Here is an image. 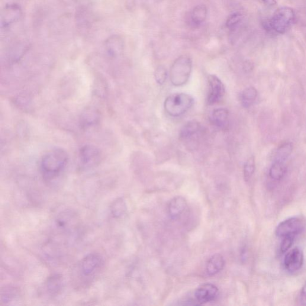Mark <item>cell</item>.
Masks as SVG:
<instances>
[{"label":"cell","mask_w":306,"mask_h":306,"mask_svg":"<svg viewBox=\"0 0 306 306\" xmlns=\"http://www.w3.org/2000/svg\"><path fill=\"white\" fill-rule=\"evenodd\" d=\"M69 162V155L62 149H54L42 158L40 169L42 176L46 181L56 179L63 173Z\"/></svg>","instance_id":"cell-1"},{"label":"cell","mask_w":306,"mask_h":306,"mask_svg":"<svg viewBox=\"0 0 306 306\" xmlns=\"http://www.w3.org/2000/svg\"><path fill=\"white\" fill-rule=\"evenodd\" d=\"M194 104V99L185 93H174L166 98L165 109L170 115L178 117L189 110Z\"/></svg>","instance_id":"cell-2"},{"label":"cell","mask_w":306,"mask_h":306,"mask_svg":"<svg viewBox=\"0 0 306 306\" xmlns=\"http://www.w3.org/2000/svg\"><path fill=\"white\" fill-rule=\"evenodd\" d=\"M192 70V60L188 56H181L174 61L170 70V82L174 86L185 85L191 76Z\"/></svg>","instance_id":"cell-3"},{"label":"cell","mask_w":306,"mask_h":306,"mask_svg":"<svg viewBox=\"0 0 306 306\" xmlns=\"http://www.w3.org/2000/svg\"><path fill=\"white\" fill-rule=\"evenodd\" d=\"M295 18L294 11L291 8H280L273 15L270 21V27L276 33L284 34L294 23Z\"/></svg>","instance_id":"cell-4"},{"label":"cell","mask_w":306,"mask_h":306,"mask_svg":"<svg viewBox=\"0 0 306 306\" xmlns=\"http://www.w3.org/2000/svg\"><path fill=\"white\" fill-rule=\"evenodd\" d=\"M104 265V258L100 254H89L83 258L80 263V272L85 278H92L101 271Z\"/></svg>","instance_id":"cell-5"},{"label":"cell","mask_w":306,"mask_h":306,"mask_svg":"<svg viewBox=\"0 0 306 306\" xmlns=\"http://www.w3.org/2000/svg\"><path fill=\"white\" fill-rule=\"evenodd\" d=\"M304 224L300 218L292 217L281 222L276 229V234L279 237H284L290 235H296L303 230Z\"/></svg>","instance_id":"cell-6"},{"label":"cell","mask_w":306,"mask_h":306,"mask_svg":"<svg viewBox=\"0 0 306 306\" xmlns=\"http://www.w3.org/2000/svg\"><path fill=\"white\" fill-rule=\"evenodd\" d=\"M101 152L97 147L86 145L80 150V164L85 168H91L98 165L101 160Z\"/></svg>","instance_id":"cell-7"},{"label":"cell","mask_w":306,"mask_h":306,"mask_svg":"<svg viewBox=\"0 0 306 306\" xmlns=\"http://www.w3.org/2000/svg\"><path fill=\"white\" fill-rule=\"evenodd\" d=\"M209 92L207 98L208 105H213L220 101L225 94L223 82L218 77L210 75L208 77Z\"/></svg>","instance_id":"cell-8"},{"label":"cell","mask_w":306,"mask_h":306,"mask_svg":"<svg viewBox=\"0 0 306 306\" xmlns=\"http://www.w3.org/2000/svg\"><path fill=\"white\" fill-rule=\"evenodd\" d=\"M218 294V289L212 283H205L196 289L195 291V299L199 305L208 303L214 301L217 298Z\"/></svg>","instance_id":"cell-9"},{"label":"cell","mask_w":306,"mask_h":306,"mask_svg":"<svg viewBox=\"0 0 306 306\" xmlns=\"http://www.w3.org/2000/svg\"><path fill=\"white\" fill-rule=\"evenodd\" d=\"M304 255L301 250L298 248L291 250L286 254L284 259V266L288 272H297L303 265Z\"/></svg>","instance_id":"cell-10"},{"label":"cell","mask_w":306,"mask_h":306,"mask_svg":"<svg viewBox=\"0 0 306 306\" xmlns=\"http://www.w3.org/2000/svg\"><path fill=\"white\" fill-rule=\"evenodd\" d=\"M22 12L18 5H11L6 6L3 10L1 15V24L2 27H8L14 24L20 19Z\"/></svg>","instance_id":"cell-11"},{"label":"cell","mask_w":306,"mask_h":306,"mask_svg":"<svg viewBox=\"0 0 306 306\" xmlns=\"http://www.w3.org/2000/svg\"><path fill=\"white\" fill-rule=\"evenodd\" d=\"M72 212H63L57 216L55 221L56 227L58 230L69 231L75 227L76 219Z\"/></svg>","instance_id":"cell-12"},{"label":"cell","mask_w":306,"mask_h":306,"mask_svg":"<svg viewBox=\"0 0 306 306\" xmlns=\"http://www.w3.org/2000/svg\"><path fill=\"white\" fill-rule=\"evenodd\" d=\"M225 263L223 256L220 254H215L208 261L206 272L210 276L217 275L224 269Z\"/></svg>","instance_id":"cell-13"},{"label":"cell","mask_w":306,"mask_h":306,"mask_svg":"<svg viewBox=\"0 0 306 306\" xmlns=\"http://www.w3.org/2000/svg\"><path fill=\"white\" fill-rule=\"evenodd\" d=\"M187 207L186 200L182 196H176L170 201L168 205V213L172 219L178 218Z\"/></svg>","instance_id":"cell-14"},{"label":"cell","mask_w":306,"mask_h":306,"mask_svg":"<svg viewBox=\"0 0 306 306\" xmlns=\"http://www.w3.org/2000/svg\"><path fill=\"white\" fill-rule=\"evenodd\" d=\"M229 118V111L226 108L216 109L210 116L211 123L219 128L226 127Z\"/></svg>","instance_id":"cell-15"},{"label":"cell","mask_w":306,"mask_h":306,"mask_svg":"<svg viewBox=\"0 0 306 306\" xmlns=\"http://www.w3.org/2000/svg\"><path fill=\"white\" fill-rule=\"evenodd\" d=\"M63 276L60 274H52L47 278L46 282L47 292L52 296L57 295L63 289Z\"/></svg>","instance_id":"cell-16"},{"label":"cell","mask_w":306,"mask_h":306,"mask_svg":"<svg viewBox=\"0 0 306 306\" xmlns=\"http://www.w3.org/2000/svg\"><path fill=\"white\" fill-rule=\"evenodd\" d=\"M201 125L196 121H190L183 126L180 130L179 137L182 140L189 139L198 133Z\"/></svg>","instance_id":"cell-17"},{"label":"cell","mask_w":306,"mask_h":306,"mask_svg":"<svg viewBox=\"0 0 306 306\" xmlns=\"http://www.w3.org/2000/svg\"><path fill=\"white\" fill-rule=\"evenodd\" d=\"M286 172V166L284 162L275 160L269 170L270 178L280 181L285 176Z\"/></svg>","instance_id":"cell-18"},{"label":"cell","mask_w":306,"mask_h":306,"mask_svg":"<svg viewBox=\"0 0 306 306\" xmlns=\"http://www.w3.org/2000/svg\"><path fill=\"white\" fill-rule=\"evenodd\" d=\"M257 94V91L254 87L250 86L244 89L240 95V102L243 107L249 108L253 105L256 101Z\"/></svg>","instance_id":"cell-19"},{"label":"cell","mask_w":306,"mask_h":306,"mask_svg":"<svg viewBox=\"0 0 306 306\" xmlns=\"http://www.w3.org/2000/svg\"><path fill=\"white\" fill-rule=\"evenodd\" d=\"M208 10L205 5H201L196 6L193 10L191 14V19L193 24L201 25L207 19Z\"/></svg>","instance_id":"cell-20"},{"label":"cell","mask_w":306,"mask_h":306,"mask_svg":"<svg viewBox=\"0 0 306 306\" xmlns=\"http://www.w3.org/2000/svg\"><path fill=\"white\" fill-rule=\"evenodd\" d=\"M110 211L112 216L115 218H120L126 214L127 211V207L124 200L118 198L112 203L110 207Z\"/></svg>","instance_id":"cell-21"},{"label":"cell","mask_w":306,"mask_h":306,"mask_svg":"<svg viewBox=\"0 0 306 306\" xmlns=\"http://www.w3.org/2000/svg\"><path fill=\"white\" fill-rule=\"evenodd\" d=\"M293 146L291 143H285L279 146L277 149L275 154V160L285 162L292 152Z\"/></svg>","instance_id":"cell-22"},{"label":"cell","mask_w":306,"mask_h":306,"mask_svg":"<svg viewBox=\"0 0 306 306\" xmlns=\"http://www.w3.org/2000/svg\"><path fill=\"white\" fill-rule=\"evenodd\" d=\"M256 170L255 158L251 157L244 163L243 168L244 178L247 182L249 181Z\"/></svg>","instance_id":"cell-23"},{"label":"cell","mask_w":306,"mask_h":306,"mask_svg":"<svg viewBox=\"0 0 306 306\" xmlns=\"http://www.w3.org/2000/svg\"><path fill=\"white\" fill-rule=\"evenodd\" d=\"M98 115L95 111L88 110L84 112L81 117V123L84 127L94 125L98 120Z\"/></svg>","instance_id":"cell-24"},{"label":"cell","mask_w":306,"mask_h":306,"mask_svg":"<svg viewBox=\"0 0 306 306\" xmlns=\"http://www.w3.org/2000/svg\"><path fill=\"white\" fill-rule=\"evenodd\" d=\"M121 46V40L116 37L109 38L107 42V50L111 55H115L120 52Z\"/></svg>","instance_id":"cell-25"},{"label":"cell","mask_w":306,"mask_h":306,"mask_svg":"<svg viewBox=\"0 0 306 306\" xmlns=\"http://www.w3.org/2000/svg\"><path fill=\"white\" fill-rule=\"evenodd\" d=\"M241 20H242V15L239 13H235L228 18L226 22L227 27L232 30L236 27L237 25L240 23Z\"/></svg>","instance_id":"cell-26"},{"label":"cell","mask_w":306,"mask_h":306,"mask_svg":"<svg viewBox=\"0 0 306 306\" xmlns=\"http://www.w3.org/2000/svg\"><path fill=\"white\" fill-rule=\"evenodd\" d=\"M155 79L159 85H162L166 82L167 72L166 68L160 66L157 68L155 72Z\"/></svg>","instance_id":"cell-27"},{"label":"cell","mask_w":306,"mask_h":306,"mask_svg":"<svg viewBox=\"0 0 306 306\" xmlns=\"http://www.w3.org/2000/svg\"><path fill=\"white\" fill-rule=\"evenodd\" d=\"M294 235H290V236H285L283 238L281 244V251L283 253H285L288 251L290 248L292 246L295 239Z\"/></svg>","instance_id":"cell-28"},{"label":"cell","mask_w":306,"mask_h":306,"mask_svg":"<svg viewBox=\"0 0 306 306\" xmlns=\"http://www.w3.org/2000/svg\"><path fill=\"white\" fill-rule=\"evenodd\" d=\"M15 296V290L13 288H8L5 291L2 292L1 299L3 303H7L12 300Z\"/></svg>","instance_id":"cell-29"},{"label":"cell","mask_w":306,"mask_h":306,"mask_svg":"<svg viewBox=\"0 0 306 306\" xmlns=\"http://www.w3.org/2000/svg\"><path fill=\"white\" fill-rule=\"evenodd\" d=\"M299 302L301 304L306 305V282L301 289L300 295H299Z\"/></svg>","instance_id":"cell-30"},{"label":"cell","mask_w":306,"mask_h":306,"mask_svg":"<svg viewBox=\"0 0 306 306\" xmlns=\"http://www.w3.org/2000/svg\"><path fill=\"white\" fill-rule=\"evenodd\" d=\"M266 5L274 6L276 4V0H261Z\"/></svg>","instance_id":"cell-31"}]
</instances>
